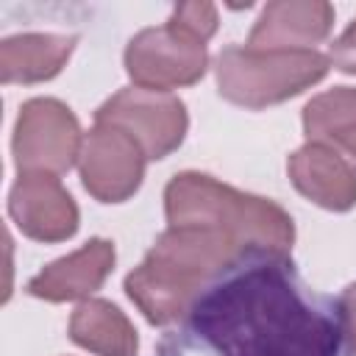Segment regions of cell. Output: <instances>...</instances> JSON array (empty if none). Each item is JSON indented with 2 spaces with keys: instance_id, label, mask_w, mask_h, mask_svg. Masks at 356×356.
Instances as JSON below:
<instances>
[{
  "instance_id": "obj_1",
  "label": "cell",
  "mask_w": 356,
  "mask_h": 356,
  "mask_svg": "<svg viewBox=\"0 0 356 356\" xmlns=\"http://www.w3.org/2000/svg\"><path fill=\"white\" fill-rule=\"evenodd\" d=\"M209 356H350L339 298L314 292L286 250L248 245L189 300L161 353Z\"/></svg>"
},
{
  "instance_id": "obj_2",
  "label": "cell",
  "mask_w": 356,
  "mask_h": 356,
  "mask_svg": "<svg viewBox=\"0 0 356 356\" xmlns=\"http://www.w3.org/2000/svg\"><path fill=\"white\" fill-rule=\"evenodd\" d=\"M242 245L211 225H170L147 259L128 273L125 292L153 325H170L184 317L203 281L234 259Z\"/></svg>"
},
{
  "instance_id": "obj_3",
  "label": "cell",
  "mask_w": 356,
  "mask_h": 356,
  "mask_svg": "<svg viewBox=\"0 0 356 356\" xmlns=\"http://www.w3.org/2000/svg\"><path fill=\"white\" fill-rule=\"evenodd\" d=\"M164 209L170 225H211L231 234L242 248L264 245L286 250L295 239L292 217L253 195H242L211 175L181 172L164 189Z\"/></svg>"
},
{
  "instance_id": "obj_4",
  "label": "cell",
  "mask_w": 356,
  "mask_h": 356,
  "mask_svg": "<svg viewBox=\"0 0 356 356\" xmlns=\"http://www.w3.org/2000/svg\"><path fill=\"white\" fill-rule=\"evenodd\" d=\"M217 31L211 3L178 6L167 25L139 31L125 47V70L142 89L170 92L206 72V39Z\"/></svg>"
},
{
  "instance_id": "obj_5",
  "label": "cell",
  "mask_w": 356,
  "mask_h": 356,
  "mask_svg": "<svg viewBox=\"0 0 356 356\" xmlns=\"http://www.w3.org/2000/svg\"><path fill=\"white\" fill-rule=\"evenodd\" d=\"M328 64V56L317 50H248L231 44L217 56L214 72L225 100L264 108L323 81Z\"/></svg>"
},
{
  "instance_id": "obj_6",
  "label": "cell",
  "mask_w": 356,
  "mask_h": 356,
  "mask_svg": "<svg viewBox=\"0 0 356 356\" xmlns=\"http://www.w3.org/2000/svg\"><path fill=\"white\" fill-rule=\"evenodd\" d=\"M186 122V106L172 92H153L142 86L117 92L95 111V125L125 131L150 161L170 156L184 142Z\"/></svg>"
},
{
  "instance_id": "obj_7",
  "label": "cell",
  "mask_w": 356,
  "mask_h": 356,
  "mask_svg": "<svg viewBox=\"0 0 356 356\" xmlns=\"http://www.w3.org/2000/svg\"><path fill=\"white\" fill-rule=\"evenodd\" d=\"M83 139L72 111L53 100L36 97L19 108L14 131V161L19 172H67L81 156Z\"/></svg>"
},
{
  "instance_id": "obj_8",
  "label": "cell",
  "mask_w": 356,
  "mask_h": 356,
  "mask_svg": "<svg viewBox=\"0 0 356 356\" xmlns=\"http://www.w3.org/2000/svg\"><path fill=\"white\" fill-rule=\"evenodd\" d=\"M81 181L100 203L128 200L145 175V150L120 128L95 125L81 147Z\"/></svg>"
},
{
  "instance_id": "obj_9",
  "label": "cell",
  "mask_w": 356,
  "mask_h": 356,
  "mask_svg": "<svg viewBox=\"0 0 356 356\" xmlns=\"http://www.w3.org/2000/svg\"><path fill=\"white\" fill-rule=\"evenodd\" d=\"M8 214L25 236L39 242H61L78 231V206L50 172H19L8 195Z\"/></svg>"
},
{
  "instance_id": "obj_10",
  "label": "cell",
  "mask_w": 356,
  "mask_h": 356,
  "mask_svg": "<svg viewBox=\"0 0 356 356\" xmlns=\"http://www.w3.org/2000/svg\"><path fill=\"white\" fill-rule=\"evenodd\" d=\"M111 270H114V245L108 239H89L75 253L47 264L39 275H33L25 292L50 303L86 298L103 286Z\"/></svg>"
},
{
  "instance_id": "obj_11",
  "label": "cell",
  "mask_w": 356,
  "mask_h": 356,
  "mask_svg": "<svg viewBox=\"0 0 356 356\" xmlns=\"http://www.w3.org/2000/svg\"><path fill=\"white\" fill-rule=\"evenodd\" d=\"M300 195L328 211H348L356 203V170L328 145L309 142L286 161Z\"/></svg>"
},
{
  "instance_id": "obj_12",
  "label": "cell",
  "mask_w": 356,
  "mask_h": 356,
  "mask_svg": "<svg viewBox=\"0 0 356 356\" xmlns=\"http://www.w3.org/2000/svg\"><path fill=\"white\" fill-rule=\"evenodd\" d=\"M334 22L328 3H270L248 36V50H314Z\"/></svg>"
},
{
  "instance_id": "obj_13",
  "label": "cell",
  "mask_w": 356,
  "mask_h": 356,
  "mask_svg": "<svg viewBox=\"0 0 356 356\" xmlns=\"http://www.w3.org/2000/svg\"><path fill=\"white\" fill-rule=\"evenodd\" d=\"M75 47V36H53V33H25L6 39L0 47L3 83L22 81H47L58 75L64 61Z\"/></svg>"
},
{
  "instance_id": "obj_14",
  "label": "cell",
  "mask_w": 356,
  "mask_h": 356,
  "mask_svg": "<svg viewBox=\"0 0 356 356\" xmlns=\"http://www.w3.org/2000/svg\"><path fill=\"white\" fill-rule=\"evenodd\" d=\"M70 339L100 356H136L139 350L128 317L108 300H83L70 320Z\"/></svg>"
},
{
  "instance_id": "obj_15",
  "label": "cell",
  "mask_w": 356,
  "mask_h": 356,
  "mask_svg": "<svg viewBox=\"0 0 356 356\" xmlns=\"http://www.w3.org/2000/svg\"><path fill=\"white\" fill-rule=\"evenodd\" d=\"M303 131L309 142H331L356 161V89L339 86L306 103Z\"/></svg>"
},
{
  "instance_id": "obj_16",
  "label": "cell",
  "mask_w": 356,
  "mask_h": 356,
  "mask_svg": "<svg viewBox=\"0 0 356 356\" xmlns=\"http://www.w3.org/2000/svg\"><path fill=\"white\" fill-rule=\"evenodd\" d=\"M328 61H334L337 70L356 75V22L345 28V33L331 44V56Z\"/></svg>"
},
{
  "instance_id": "obj_17",
  "label": "cell",
  "mask_w": 356,
  "mask_h": 356,
  "mask_svg": "<svg viewBox=\"0 0 356 356\" xmlns=\"http://www.w3.org/2000/svg\"><path fill=\"white\" fill-rule=\"evenodd\" d=\"M339 303H342L345 323H348V342H350V350L356 353V284L345 286V292L339 295Z\"/></svg>"
}]
</instances>
